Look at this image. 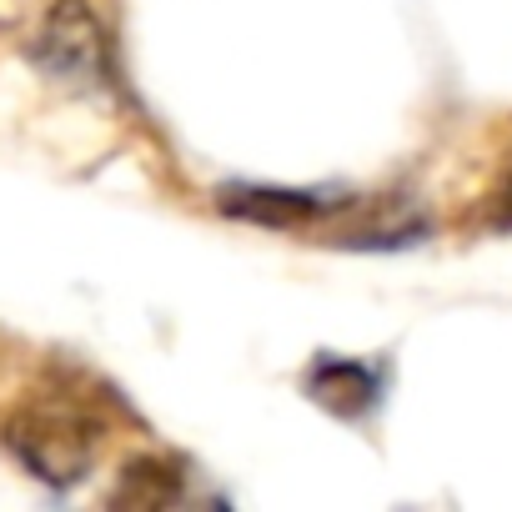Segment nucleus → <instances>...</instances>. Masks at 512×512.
Masks as SVG:
<instances>
[{"mask_svg": "<svg viewBox=\"0 0 512 512\" xmlns=\"http://www.w3.org/2000/svg\"><path fill=\"white\" fill-rule=\"evenodd\" d=\"M6 447L51 487H71L101 452V427L71 402H31L6 422Z\"/></svg>", "mask_w": 512, "mask_h": 512, "instance_id": "f257e3e1", "label": "nucleus"}, {"mask_svg": "<svg viewBox=\"0 0 512 512\" xmlns=\"http://www.w3.org/2000/svg\"><path fill=\"white\" fill-rule=\"evenodd\" d=\"M31 61L71 91L111 86V41L101 16L91 11V0H56L36 26Z\"/></svg>", "mask_w": 512, "mask_h": 512, "instance_id": "f03ea898", "label": "nucleus"}, {"mask_svg": "<svg viewBox=\"0 0 512 512\" xmlns=\"http://www.w3.org/2000/svg\"><path fill=\"white\" fill-rule=\"evenodd\" d=\"M216 206L226 216H241V221H256V226H302V221L337 211V201H327V196H312V191H297V186H256V181L221 186Z\"/></svg>", "mask_w": 512, "mask_h": 512, "instance_id": "7ed1b4c3", "label": "nucleus"}, {"mask_svg": "<svg viewBox=\"0 0 512 512\" xmlns=\"http://www.w3.org/2000/svg\"><path fill=\"white\" fill-rule=\"evenodd\" d=\"M312 397L327 402L342 417H357V412H367L377 402V377L367 367H357V362H322L312 372Z\"/></svg>", "mask_w": 512, "mask_h": 512, "instance_id": "20e7f679", "label": "nucleus"}, {"mask_svg": "<svg viewBox=\"0 0 512 512\" xmlns=\"http://www.w3.org/2000/svg\"><path fill=\"white\" fill-rule=\"evenodd\" d=\"M176 497H181V477L166 462H156V457H136L121 472V487L111 492L116 507H166Z\"/></svg>", "mask_w": 512, "mask_h": 512, "instance_id": "39448f33", "label": "nucleus"}, {"mask_svg": "<svg viewBox=\"0 0 512 512\" xmlns=\"http://www.w3.org/2000/svg\"><path fill=\"white\" fill-rule=\"evenodd\" d=\"M492 221H497L502 231H512V161L502 166V176H497V186H492Z\"/></svg>", "mask_w": 512, "mask_h": 512, "instance_id": "423d86ee", "label": "nucleus"}]
</instances>
